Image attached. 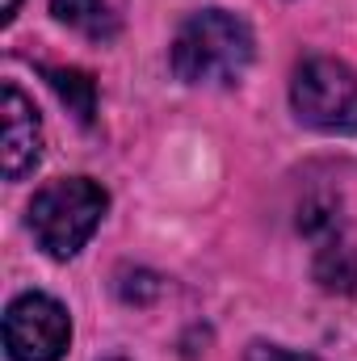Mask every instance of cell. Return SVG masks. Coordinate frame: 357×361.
I'll use <instances>...</instances> for the list:
<instances>
[{"label":"cell","instance_id":"1","mask_svg":"<svg viewBox=\"0 0 357 361\" xmlns=\"http://www.w3.org/2000/svg\"><path fill=\"white\" fill-rule=\"evenodd\" d=\"M253 30L227 8L185 17L169 47V63L185 85H236L253 63Z\"/></svg>","mask_w":357,"mask_h":361},{"label":"cell","instance_id":"2","mask_svg":"<svg viewBox=\"0 0 357 361\" xmlns=\"http://www.w3.org/2000/svg\"><path fill=\"white\" fill-rule=\"evenodd\" d=\"M105 206H109V197H105V189L97 180L89 177L51 180L30 202V231L47 248V257L68 261V257H76L89 244V235L97 231Z\"/></svg>","mask_w":357,"mask_h":361},{"label":"cell","instance_id":"3","mask_svg":"<svg viewBox=\"0 0 357 361\" xmlns=\"http://www.w3.org/2000/svg\"><path fill=\"white\" fill-rule=\"evenodd\" d=\"M290 105L315 130H357V72L332 55H311L290 80Z\"/></svg>","mask_w":357,"mask_h":361},{"label":"cell","instance_id":"4","mask_svg":"<svg viewBox=\"0 0 357 361\" xmlns=\"http://www.w3.org/2000/svg\"><path fill=\"white\" fill-rule=\"evenodd\" d=\"M72 341L68 307L51 294H21L4 311V345L13 361H59Z\"/></svg>","mask_w":357,"mask_h":361},{"label":"cell","instance_id":"5","mask_svg":"<svg viewBox=\"0 0 357 361\" xmlns=\"http://www.w3.org/2000/svg\"><path fill=\"white\" fill-rule=\"evenodd\" d=\"M4 177L21 180L42 160V122L25 92L17 85H4Z\"/></svg>","mask_w":357,"mask_h":361},{"label":"cell","instance_id":"6","mask_svg":"<svg viewBox=\"0 0 357 361\" xmlns=\"http://www.w3.org/2000/svg\"><path fill=\"white\" fill-rule=\"evenodd\" d=\"M51 13H55V21L80 30L85 38H97V42L118 34V21L105 0H51Z\"/></svg>","mask_w":357,"mask_h":361},{"label":"cell","instance_id":"7","mask_svg":"<svg viewBox=\"0 0 357 361\" xmlns=\"http://www.w3.org/2000/svg\"><path fill=\"white\" fill-rule=\"evenodd\" d=\"M47 80H51V89L59 92V101H63L80 122H92V109H97V85H92L85 72H76V68H47Z\"/></svg>","mask_w":357,"mask_h":361},{"label":"cell","instance_id":"8","mask_svg":"<svg viewBox=\"0 0 357 361\" xmlns=\"http://www.w3.org/2000/svg\"><path fill=\"white\" fill-rule=\"evenodd\" d=\"M248 361H315V357H307V353H290V349H282V345H265V341H257V345L248 349Z\"/></svg>","mask_w":357,"mask_h":361},{"label":"cell","instance_id":"9","mask_svg":"<svg viewBox=\"0 0 357 361\" xmlns=\"http://www.w3.org/2000/svg\"><path fill=\"white\" fill-rule=\"evenodd\" d=\"M17 8H21V0H4V4H0V21L8 25V21L17 17Z\"/></svg>","mask_w":357,"mask_h":361},{"label":"cell","instance_id":"10","mask_svg":"<svg viewBox=\"0 0 357 361\" xmlns=\"http://www.w3.org/2000/svg\"><path fill=\"white\" fill-rule=\"evenodd\" d=\"M114 361H118V357H114Z\"/></svg>","mask_w":357,"mask_h":361}]
</instances>
